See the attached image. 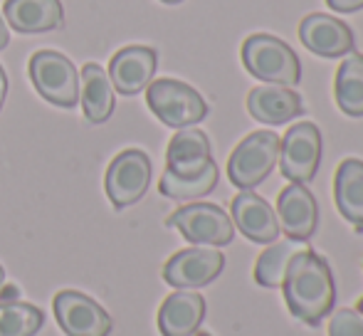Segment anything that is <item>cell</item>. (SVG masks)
<instances>
[{
    "mask_svg": "<svg viewBox=\"0 0 363 336\" xmlns=\"http://www.w3.org/2000/svg\"><path fill=\"white\" fill-rule=\"evenodd\" d=\"M282 289L289 312L309 327H319L334 309V274L329 262L311 247H304L289 259Z\"/></svg>",
    "mask_w": 363,
    "mask_h": 336,
    "instance_id": "6da1fadb",
    "label": "cell"
},
{
    "mask_svg": "<svg viewBox=\"0 0 363 336\" xmlns=\"http://www.w3.org/2000/svg\"><path fill=\"white\" fill-rule=\"evenodd\" d=\"M242 65L252 77L267 84L294 86L301 79V65L296 52L274 35H250L242 43Z\"/></svg>",
    "mask_w": 363,
    "mask_h": 336,
    "instance_id": "7a4b0ae2",
    "label": "cell"
},
{
    "mask_svg": "<svg viewBox=\"0 0 363 336\" xmlns=\"http://www.w3.org/2000/svg\"><path fill=\"white\" fill-rule=\"evenodd\" d=\"M279 161V136L274 131H255L245 136L228 161V178L240 191H252L274 171Z\"/></svg>",
    "mask_w": 363,
    "mask_h": 336,
    "instance_id": "3957f363",
    "label": "cell"
},
{
    "mask_svg": "<svg viewBox=\"0 0 363 336\" xmlns=\"http://www.w3.org/2000/svg\"><path fill=\"white\" fill-rule=\"evenodd\" d=\"M148 109L166 126L188 129L208 116V104L191 84L178 79H156L146 86Z\"/></svg>",
    "mask_w": 363,
    "mask_h": 336,
    "instance_id": "277c9868",
    "label": "cell"
},
{
    "mask_svg": "<svg viewBox=\"0 0 363 336\" xmlns=\"http://www.w3.org/2000/svg\"><path fill=\"white\" fill-rule=\"evenodd\" d=\"M30 79L38 94L55 106L72 109L79 101V74L69 57L55 50H43L30 57Z\"/></svg>",
    "mask_w": 363,
    "mask_h": 336,
    "instance_id": "5b68a950",
    "label": "cell"
},
{
    "mask_svg": "<svg viewBox=\"0 0 363 336\" xmlns=\"http://www.w3.org/2000/svg\"><path fill=\"white\" fill-rule=\"evenodd\" d=\"M168 228H176L188 242L208 247H225L233 242V218L213 203H191L173 213L166 220Z\"/></svg>",
    "mask_w": 363,
    "mask_h": 336,
    "instance_id": "8992f818",
    "label": "cell"
},
{
    "mask_svg": "<svg viewBox=\"0 0 363 336\" xmlns=\"http://www.w3.org/2000/svg\"><path fill=\"white\" fill-rule=\"evenodd\" d=\"M321 161V131L311 121L289 126L279 139V168L289 183H309Z\"/></svg>",
    "mask_w": 363,
    "mask_h": 336,
    "instance_id": "52a82bcc",
    "label": "cell"
},
{
    "mask_svg": "<svg viewBox=\"0 0 363 336\" xmlns=\"http://www.w3.org/2000/svg\"><path fill=\"white\" fill-rule=\"evenodd\" d=\"M151 183V159L139 149H126L106 168V196L116 211L139 203Z\"/></svg>",
    "mask_w": 363,
    "mask_h": 336,
    "instance_id": "ba28073f",
    "label": "cell"
},
{
    "mask_svg": "<svg viewBox=\"0 0 363 336\" xmlns=\"http://www.w3.org/2000/svg\"><path fill=\"white\" fill-rule=\"evenodd\" d=\"M52 307L60 329L67 336H109L114 327L109 312L77 289L57 292Z\"/></svg>",
    "mask_w": 363,
    "mask_h": 336,
    "instance_id": "9c48e42d",
    "label": "cell"
},
{
    "mask_svg": "<svg viewBox=\"0 0 363 336\" xmlns=\"http://www.w3.org/2000/svg\"><path fill=\"white\" fill-rule=\"evenodd\" d=\"M225 254L216 247H188L163 264V279L176 289H201L220 277Z\"/></svg>",
    "mask_w": 363,
    "mask_h": 336,
    "instance_id": "30bf717a",
    "label": "cell"
},
{
    "mask_svg": "<svg viewBox=\"0 0 363 336\" xmlns=\"http://www.w3.org/2000/svg\"><path fill=\"white\" fill-rule=\"evenodd\" d=\"M277 220L279 230H284L289 240L306 242L316 233L319 206L304 183H289L282 188L277 198Z\"/></svg>",
    "mask_w": 363,
    "mask_h": 336,
    "instance_id": "8fae6325",
    "label": "cell"
},
{
    "mask_svg": "<svg viewBox=\"0 0 363 336\" xmlns=\"http://www.w3.org/2000/svg\"><path fill=\"white\" fill-rule=\"evenodd\" d=\"M158 67V55L153 47L144 45H131L111 57L109 62V79L119 94L134 96L144 91L153 82V74Z\"/></svg>",
    "mask_w": 363,
    "mask_h": 336,
    "instance_id": "7c38bea8",
    "label": "cell"
},
{
    "mask_svg": "<svg viewBox=\"0 0 363 336\" xmlns=\"http://www.w3.org/2000/svg\"><path fill=\"white\" fill-rule=\"evenodd\" d=\"M233 225L242 233L247 240L259 242V245H272L279 237V220L277 213L272 211L264 198H259L252 191H240L233 198Z\"/></svg>",
    "mask_w": 363,
    "mask_h": 336,
    "instance_id": "4fadbf2b",
    "label": "cell"
},
{
    "mask_svg": "<svg viewBox=\"0 0 363 336\" xmlns=\"http://www.w3.org/2000/svg\"><path fill=\"white\" fill-rule=\"evenodd\" d=\"M299 38L309 52L319 57H344L354 50V33L349 25L326 13H311L301 20Z\"/></svg>",
    "mask_w": 363,
    "mask_h": 336,
    "instance_id": "5bb4252c",
    "label": "cell"
},
{
    "mask_svg": "<svg viewBox=\"0 0 363 336\" xmlns=\"http://www.w3.org/2000/svg\"><path fill=\"white\" fill-rule=\"evenodd\" d=\"M247 111L255 121L267 126H282L304 114L301 96L291 86L262 84L247 94Z\"/></svg>",
    "mask_w": 363,
    "mask_h": 336,
    "instance_id": "9a60e30c",
    "label": "cell"
},
{
    "mask_svg": "<svg viewBox=\"0 0 363 336\" xmlns=\"http://www.w3.org/2000/svg\"><path fill=\"white\" fill-rule=\"evenodd\" d=\"M206 319V299L198 292H173L158 309L161 336H196Z\"/></svg>",
    "mask_w": 363,
    "mask_h": 336,
    "instance_id": "2e32d148",
    "label": "cell"
},
{
    "mask_svg": "<svg viewBox=\"0 0 363 336\" xmlns=\"http://www.w3.org/2000/svg\"><path fill=\"white\" fill-rule=\"evenodd\" d=\"M213 164L211 141L201 129H178L166 151V171L173 176H198Z\"/></svg>",
    "mask_w": 363,
    "mask_h": 336,
    "instance_id": "e0dca14e",
    "label": "cell"
},
{
    "mask_svg": "<svg viewBox=\"0 0 363 336\" xmlns=\"http://www.w3.org/2000/svg\"><path fill=\"white\" fill-rule=\"evenodd\" d=\"M3 13L5 23L23 35L50 33L65 23V10L60 0H8Z\"/></svg>",
    "mask_w": 363,
    "mask_h": 336,
    "instance_id": "ac0fdd59",
    "label": "cell"
},
{
    "mask_svg": "<svg viewBox=\"0 0 363 336\" xmlns=\"http://www.w3.org/2000/svg\"><path fill=\"white\" fill-rule=\"evenodd\" d=\"M336 208L359 233H363V161L346 159L334 178Z\"/></svg>",
    "mask_w": 363,
    "mask_h": 336,
    "instance_id": "d6986e66",
    "label": "cell"
},
{
    "mask_svg": "<svg viewBox=\"0 0 363 336\" xmlns=\"http://www.w3.org/2000/svg\"><path fill=\"white\" fill-rule=\"evenodd\" d=\"M114 86L109 74L101 69V65H84L82 67V109L86 121L104 124L114 114Z\"/></svg>",
    "mask_w": 363,
    "mask_h": 336,
    "instance_id": "ffe728a7",
    "label": "cell"
},
{
    "mask_svg": "<svg viewBox=\"0 0 363 336\" xmlns=\"http://www.w3.org/2000/svg\"><path fill=\"white\" fill-rule=\"evenodd\" d=\"M336 104L346 116H363V55L349 52L336 72Z\"/></svg>",
    "mask_w": 363,
    "mask_h": 336,
    "instance_id": "44dd1931",
    "label": "cell"
},
{
    "mask_svg": "<svg viewBox=\"0 0 363 336\" xmlns=\"http://www.w3.org/2000/svg\"><path fill=\"white\" fill-rule=\"evenodd\" d=\"M304 242L301 240H282V242H272L262 254L257 257L255 264V282L259 287L267 289H279L284 282V274H287L289 259L294 257L299 250H304Z\"/></svg>",
    "mask_w": 363,
    "mask_h": 336,
    "instance_id": "7402d4cb",
    "label": "cell"
},
{
    "mask_svg": "<svg viewBox=\"0 0 363 336\" xmlns=\"http://www.w3.org/2000/svg\"><path fill=\"white\" fill-rule=\"evenodd\" d=\"M216 186H218V166L213 161L198 176H173L171 171H163L158 191L166 198H171V201H198V198L216 191Z\"/></svg>",
    "mask_w": 363,
    "mask_h": 336,
    "instance_id": "603a6c76",
    "label": "cell"
},
{
    "mask_svg": "<svg viewBox=\"0 0 363 336\" xmlns=\"http://www.w3.org/2000/svg\"><path fill=\"white\" fill-rule=\"evenodd\" d=\"M45 314L28 302H3L0 304V336H35L43 329Z\"/></svg>",
    "mask_w": 363,
    "mask_h": 336,
    "instance_id": "cb8c5ba5",
    "label": "cell"
},
{
    "mask_svg": "<svg viewBox=\"0 0 363 336\" xmlns=\"http://www.w3.org/2000/svg\"><path fill=\"white\" fill-rule=\"evenodd\" d=\"M329 336H363V317L359 309H339L329 322Z\"/></svg>",
    "mask_w": 363,
    "mask_h": 336,
    "instance_id": "d4e9b609",
    "label": "cell"
},
{
    "mask_svg": "<svg viewBox=\"0 0 363 336\" xmlns=\"http://www.w3.org/2000/svg\"><path fill=\"white\" fill-rule=\"evenodd\" d=\"M326 5L336 13H356L363 8V0H326Z\"/></svg>",
    "mask_w": 363,
    "mask_h": 336,
    "instance_id": "484cf974",
    "label": "cell"
},
{
    "mask_svg": "<svg viewBox=\"0 0 363 336\" xmlns=\"http://www.w3.org/2000/svg\"><path fill=\"white\" fill-rule=\"evenodd\" d=\"M5 94H8V77H5V69L0 67V109L5 104Z\"/></svg>",
    "mask_w": 363,
    "mask_h": 336,
    "instance_id": "4316f807",
    "label": "cell"
},
{
    "mask_svg": "<svg viewBox=\"0 0 363 336\" xmlns=\"http://www.w3.org/2000/svg\"><path fill=\"white\" fill-rule=\"evenodd\" d=\"M10 43V35H8V25L3 23V15H0V50H5Z\"/></svg>",
    "mask_w": 363,
    "mask_h": 336,
    "instance_id": "83f0119b",
    "label": "cell"
},
{
    "mask_svg": "<svg viewBox=\"0 0 363 336\" xmlns=\"http://www.w3.org/2000/svg\"><path fill=\"white\" fill-rule=\"evenodd\" d=\"M15 294H18V289L15 287H5V297H15Z\"/></svg>",
    "mask_w": 363,
    "mask_h": 336,
    "instance_id": "f1b7e54d",
    "label": "cell"
},
{
    "mask_svg": "<svg viewBox=\"0 0 363 336\" xmlns=\"http://www.w3.org/2000/svg\"><path fill=\"white\" fill-rule=\"evenodd\" d=\"M3 284H5V269H3V264H0V289H3Z\"/></svg>",
    "mask_w": 363,
    "mask_h": 336,
    "instance_id": "f546056e",
    "label": "cell"
},
{
    "mask_svg": "<svg viewBox=\"0 0 363 336\" xmlns=\"http://www.w3.org/2000/svg\"><path fill=\"white\" fill-rule=\"evenodd\" d=\"M161 3H166V5H178V3H183V0H161Z\"/></svg>",
    "mask_w": 363,
    "mask_h": 336,
    "instance_id": "4dcf8cb0",
    "label": "cell"
},
{
    "mask_svg": "<svg viewBox=\"0 0 363 336\" xmlns=\"http://www.w3.org/2000/svg\"><path fill=\"white\" fill-rule=\"evenodd\" d=\"M356 309H359V314H361V317H363V297L359 299V307H356Z\"/></svg>",
    "mask_w": 363,
    "mask_h": 336,
    "instance_id": "1f68e13d",
    "label": "cell"
},
{
    "mask_svg": "<svg viewBox=\"0 0 363 336\" xmlns=\"http://www.w3.org/2000/svg\"><path fill=\"white\" fill-rule=\"evenodd\" d=\"M196 336H211V334H206V332H198Z\"/></svg>",
    "mask_w": 363,
    "mask_h": 336,
    "instance_id": "d6a6232c",
    "label": "cell"
}]
</instances>
